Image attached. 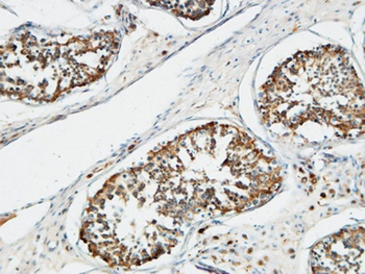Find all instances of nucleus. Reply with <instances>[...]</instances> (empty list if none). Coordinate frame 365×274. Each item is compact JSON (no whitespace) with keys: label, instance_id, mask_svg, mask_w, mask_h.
<instances>
[{"label":"nucleus","instance_id":"f257e3e1","mask_svg":"<svg viewBox=\"0 0 365 274\" xmlns=\"http://www.w3.org/2000/svg\"><path fill=\"white\" fill-rule=\"evenodd\" d=\"M144 167L161 194L186 213L243 210L267 201L281 183L276 159L230 125L188 132Z\"/></svg>","mask_w":365,"mask_h":274},{"label":"nucleus","instance_id":"f03ea898","mask_svg":"<svg viewBox=\"0 0 365 274\" xmlns=\"http://www.w3.org/2000/svg\"><path fill=\"white\" fill-rule=\"evenodd\" d=\"M87 214L82 238L90 251L110 264L138 266L177 246L186 212L142 167L113 177Z\"/></svg>","mask_w":365,"mask_h":274},{"label":"nucleus","instance_id":"7ed1b4c3","mask_svg":"<svg viewBox=\"0 0 365 274\" xmlns=\"http://www.w3.org/2000/svg\"><path fill=\"white\" fill-rule=\"evenodd\" d=\"M260 107L267 123L289 130L307 122L341 135L364 130V87L349 58L330 46L297 53L279 67L263 87Z\"/></svg>","mask_w":365,"mask_h":274},{"label":"nucleus","instance_id":"20e7f679","mask_svg":"<svg viewBox=\"0 0 365 274\" xmlns=\"http://www.w3.org/2000/svg\"><path fill=\"white\" fill-rule=\"evenodd\" d=\"M116 47L109 33L64 45H41L34 38L18 40L2 49V89L21 98L51 100L101 76Z\"/></svg>","mask_w":365,"mask_h":274},{"label":"nucleus","instance_id":"39448f33","mask_svg":"<svg viewBox=\"0 0 365 274\" xmlns=\"http://www.w3.org/2000/svg\"><path fill=\"white\" fill-rule=\"evenodd\" d=\"M311 265L315 273H364V231L346 230L314 246Z\"/></svg>","mask_w":365,"mask_h":274},{"label":"nucleus","instance_id":"423d86ee","mask_svg":"<svg viewBox=\"0 0 365 274\" xmlns=\"http://www.w3.org/2000/svg\"><path fill=\"white\" fill-rule=\"evenodd\" d=\"M182 4H170L175 9L178 14L188 16V17H195V15L202 16L206 14L207 9H208V4L207 2H181Z\"/></svg>","mask_w":365,"mask_h":274}]
</instances>
